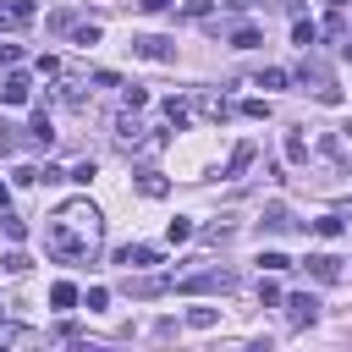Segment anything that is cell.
<instances>
[{"label":"cell","mask_w":352,"mask_h":352,"mask_svg":"<svg viewBox=\"0 0 352 352\" xmlns=\"http://www.w3.org/2000/svg\"><path fill=\"white\" fill-rule=\"evenodd\" d=\"M99 236H104V220H99V209H94L88 198H72V204H60V209L44 220V248H50L60 264L94 258V253H99Z\"/></svg>","instance_id":"obj_1"},{"label":"cell","mask_w":352,"mask_h":352,"mask_svg":"<svg viewBox=\"0 0 352 352\" xmlns=\"http://www.w3.org/2000/svg\"><path fill=\"white\" fill-rule=\"evenodd\" d=\"M314 319H319V297H314V292H292V297H286V324L302 330V324H314Z\"/></svg>","instance_id":"obj_2"},{"label":"cell","mask_w":352,"mask_h":352,"mask_svg":"<svg viewBox=\"0 0 352 352\" xmlns=\"http://www.w3.org/2000/svg\"><path fill=\"white\" fill-rule=\"evenodd\" d=\"M176 286L182 292H231V270H198V275H182Z\"/></svg>","instance_id":"obj_3"},{"label":"cell","mask_w":352,"mask_h":352,"mask_svg":"<svg viewBox=\"0 0 352 352\" xmlns=\"http://www.w3.org/2000/svg\"><path fill=\"white\" fill-rule=\"evenodd\" d=\"M132 55H143V60H160V66H170V60H176V44H170V38H154V33H148V38H132Z\"/></svg>","instance_id":"obj_4"},{"label":"cell","mask_w":352,"mask_h":352,"mask_svg":"<svg viewBox=\"0 0 352 352\" xmlns=\"http://www.w3.org/2000/svg\"><path fill=\"white\" fill-rule=\"evenodd\" d=\"M302 270H308L314 280H341V258H336V253H308Z\"/></svg>","instance_id":"obj_5"},{"label":"cell","mask_w":352,"mask_h":352,"mask_svg":"<svg viewBox=\"0 0 352 352\" xmlns=\"http://www.w3.org/2000/svg\"><path fill=\"white\" fill-rule=\"evenodd\" d=\"M33 22V0H11V6H0V33H16V28H28Z\"/></svg>","instance_id":"obj_6"},{"label":"cell","mask_w":352,"mask_h":352,"mask_svg":"<svg viewBox=\"0 0 352 352\" xmlns=\"http://www.w3.org/2000/svg\"><path fill=\"white\" fill-rule=\"evenodd\" d=\"M126 270H148V264H160V248H148V242H132V248H121L116 253Z\"/></svg>","instance_id":"obj_7"},{"label":"cell","mask_w":352,"mask_h":352,"mask_svg":"<svg viewBox=\"0 0 352 352\" xmlns=\"http://www.w3.org/2000/svg\"><path fill=\"white\" fill-rule=\"evenodd\" d=\"M28 94H33V82H28L22 72H11V77L0 82V104H28Z\"/></svg>","instance_id":"obj_8"},{"label":"cell","mask_w":352,"mask_h":352,"mask_svg":"<svg viewBox=\"0 0 352 352\" xmlns=\"http://www.w3.org/2000/svg\"><path fill=\"white\" fill-rule=\"evenodd\" d=\"M28 143H33V148H50V143H55V126H50V116H44V110L33 116V126H28Z\"/></svg>","instance_id":"obj_9"},{"label":"cell","mask_w":352,"mask_h":352,"mask_svg":"<svg viewBox=\"0 0 352 352\" xmlns=\"http://www.w3.org/2000/svg\"><path fill=\"white\" fill-rule=\"evenodd\" d=\"M138 192H143V198H165V192H170V182H165L160 170H138Z\"/></svg>","instance_id":"obj_10"},{"label":"cell","mask_w":352,"mask_h":352,"mask_svg":"<svg viewBox=\"0 0 352 352\" xmlns=\"http://www.w3.org/2000/svg\"><path fill=\"white\" fill-rule=\"evenodd\" d=\"M292 44H297V50H314V44H319V22L297 16V28H292Z\"/></svg>","instance_id":"obj_11"},{"label":"cell","mask_w":352,"mask_h":352,"mask_svg":"<svg viewBox=\"0 0 352 352\" xmlns=\"http://www.w3.org/2000/svg\"><path fill=\"white\" fill-rule=\"evenodd\" d=\"M50 302H55V308H77V302H82V292H77L72 280H55V286H50Z\"/></svg>","instance_id":"obj_12"},{"label":"cell","mask_w":352,"mask_h":352,"mask_svg":"<svg viewBox=\"0 0 352 352\" xmlns=\"http://www.w3.org/2000/svg\"><path fill=\"white\" fill-rule=\"evenodd\" d=\"M253 44H264V33H258L253 22H242V28H231V50H253Z\"/></svg>","instance_id":"obj_13"},{"label":"cell","mask_w":352,"mask_h":352,"mask_svg":"<svg viewBox=\"0 0 352 352\" xmlns=\"http://www.w3.org/2000/svg\"><path fill=\"white\" fill-rule=\"evenodd\" d=\"M248 165H253V143H236V148H231V160H226V176H242Z\"/></svg>","instance_id":"obj_14"},{"label":"cell","mask_w":352,"mask_h":352,"mask_svg":"<svg viewBox=\"0 0 352 352\" xmlns=\"http://www.w3.org/2000/svg\"><path fill=\"white\" fill-rule=\"evenodd\" d=\"M187 324H192V330H214V324H220V308H204V302H198V308H187Z\"/></svg>","instance_id":"obj_15"},{"label":"cell","mask_w":352,"mask_h":352,"mask_svg":"<svg viewBox=\"0 0 352 352\" xmlns=\"http://www.w3.org/2000/svg\"><path fill=\"white\" fill-rule=\"evenodd\" d=\"M341 231H346V226H341V214H319V220H314V236H324V242H336Z\"/></svg>","instance_id":"obj_16"},{"label":"cell","mask_w":352,"mask_h":352,"mask_svg":"<svg viewBox=\"0 0 352 352\" xmlns=\"http://www.w3.org/2000/svg\"><path fill=\"white\" fill-rule=\"evenodd\" d=\"M258 270H264V275H275V270H292V258H286L280 248H264V253H258Z\"/></svg>","instance_id":"obj_17"},{"label":"cell","mask_w":352,"mask_h":352,"mask_svg":"<svg viewBox=\"0 0 352 352\" xmlns=\"http://www.w3.org/2000/svg\"><path fill=\"white\" fill-rule=\"evenodd\" d=\"M72 44H99V22H72Z\"/></svg>","instance_id":"obj_18"},{"label":"cell","mask_w":352,"mask_h":352,"mask_svg":"<svg viewBox=\"0 0 352 352\" xmlns=\"http://www.w3.org/2000/svg\"><path fill=\"white\" fill-rule=\"evenodd\" d=\"M286 226H292L286 204H270V209H264V231H286Z\"/></svg>","instance_id":"obj_19"},{"label":"cell","mask_w":352,"mask_h":352,"mask_svg":"<svg viewBox=\"0 0 352 352\" xmlns=\"http://www.w3.org/2000/svg\"><path fill=\"white\" fill-rule=\"evenodd\" d=\"M192 231H198V226H192L187 214H176V220L165 226V236H170V242H192Z\"/></svg>","instance_id":"obj_20"},{"label":"cell","mask_w":352,"mask_h":352,"mask_svg":"<svg viewBox=\"0 0 352 352\" xmlns=\"http://www.w3.org/2000/svg\"><path fill=\"white\" fill-rule=\"evenodd\" d=\"M198 110H204L209 121H226V116H231V110H226V99H214V94H204V99H198Z\"/></svg>","instance_id":"obj_21"},{"label":"cell","mask_w":352,"mask_h":352,"mask_svg":"<svg viewBox=\"0 0 352 352\" xmlns=\"http://www.w3.org/2000/svg\"><path fill=\"white\" fill-rule=\"evenodd\" d=\"M165 126H176V132L187 126V104L182 99H165Z\"/></svg>","instance_id":"obj_22"},{"label":"cell","mask_w":352,"mask_h":352,"mask_svg":"<svg viewBox=\"0 0 352 352\" xmlns=\"http://www.w3.org/2000/svg\"><path fill=\"white\" fill-rule=\"evenodd\" d=\"M0 231H6L11 242H22V236H28V220H16V214H6V209H0Z\"/></svg>","instance_id":"obj_23"},{"label":"cell","mask_w":352,"mask_h":352,"mask_svg":"<svg viewBox=\"0 0 352 352\" xmlns=\"http://www.w3.org/2000/svg\"><path fill=\"white\" fill-rule=\"evenodd\" d=\"M0 270H6V275H28V270H33V258H28V253H6V258H0Z\"/></svg>","instance_id":"obj_24"},{"label":"cell","mask_w":352,"mask_h":352,"mask_svg":"<svg viewBox=\"0 0 352 352\" xmlns=\"http://www.w3.org/2000/svg\"><path fill=\"white\" fill-rule=\"evenodd\" d=\"M286 160H308V138L302 132H286Z\"/></svg>","instance_id":"obj_25"},{"label":"cell","mask_w":352,"mask_h":352,"mask_svg":"<svg viewBox=\"0 0 352 352\" xmlns=\"http://www.w3.org/2000/svg\"><path fill=\"white\" fill-rule=\"evenodd\" d=\"M104 302H110V292H104V286H88V292H82V308H88V314H99Z\"/></svg>","instance_id":"obj_26"},{"label":"cell","mask_w":352,"mask_h":352,"mask_svg":"<svg viewBox=\"0 0 352 352\" xmlns=\"http://www.w3.org/2000/svg\"><path fill=\"white\" fill-rule=\"evenodd\" d=\"M258 88H286V72H280V66H264V72H258Z\"/></svg>","instance_id":"obj_27"},{"label":"cell","mask_w":352,"mask_h":352,"mask_svg":"<svg viewBox=\"0 0 352 352\" xmlns=\"http://www.w3.org/2000/svg\"><path fill=\"white\" fill-rule=\"evenodd\" d=\"M242 116H248V121H264V116H270V99H242Z\"/></svg>","instance_id":"obj_28"},{"label":"cell","mask_w":352,"mask_h":352,"mask_svg":"<svg viewBox=\"0 0 352 352\" xmlns=\"http://www.w3.org/2000/svg\"><path fill=\"white\" fill-rule=\"evenodd\" d=\"M60 99H66L72 110H82V82H60Z\"/></svg>","instance_id":"obj_29"},{"label":"cell","mask_w":352,"mask_h":352,"mask_svg":"<svg viewBox=\"0 0 352 352\" xmlns=\"http://www.w3.org/2000/svg\"><path fill=\"white\" fill-rule=\"evenodd\" d=\"M94 170H99V165H94V160H82V165H72V170H66V182H94Z\"/></svg>","instance_id":"obj_30"},{"label":"cell","mask_w":352,"mask_h":352,"mask_svg":"<svg viewBox=\"0 0 352 352\" xmlns=\"http://www.w3.org/2000/svg\"><path fill=\"white\" fill-rule=\"evenodd\" d=\"M258 302L275 308V302H280V286H275V280H258Z\"/></svg>","instance_id":"obj_31"},{"label":"cell","mask_w":352,"mask_h":352,"mask_svg":"<svg viewBox=\"0 0 352 352\" xmlns=\"http://www.w3.org/2000/svg\"><path fill=\"white\" fill-rule=\"evenodd\" d=\"M182 11H187V16H209V11H214V0H182Z\"/></svg>","instance_id":"obj_32"},{"label":"cell","mask_w":352,"mask_h":352,"mask_svg":"<svg viewBox=\"0 0 352 352\" xmlns=\"http://www.w3.org/2000/svg\"><path fill=\"white\" fill-rule=\"evenodd\" d=\"M11 182H16V187H33V182H38V170H33V165H16V176H11Z\"/></svg>","instance_id":"obj_33"},{"label":"cell","mask_w":352,"mask_h":352,"mask_svg":"<svg viewBox=\"0 0 352 352\" xmlns=\"http://www.w3.org/2000/svg\"><path fill=\"white\" fill-rule=\"evenodd\" d=\"M16 55H22L16 44H0V66H16Z\"/></svg>","instance_id":"obj_34"},{"label":"cell","mask_w":352,"mask_h":352,"mask_svg":"<svg viewBox=\"0 0 352 352\" xmlns=\"http://www.w3.org/2000/svg\"><path fill=\"white\" fill-rule=\"evenodd\" d=\"M138 6H143V11H165L170 0H138Z\"/></svg>","instance_id":"obj_35"},{"label":"cell","mask_w":352,"mask_h":352,"mask_svg":"<svg viewBox=\"0 0 352 352\" xmlns=\"http://www.w3.org/2000/svg\"><path fill=\"white\" fill-rule=\"evenodd\" d=\"M341 60H352V33H346V38H341Z\"/></svg>","instance_id":"obj_36"},{"label":"cell","mask_w":352,"mask_h":352,"mask_svg":"<svg viewBox=\"0 0 352 352\" xmlns=\"http://www.w3.org/2000/svg\"><path fill=\"white\" fill-rule=\"evenodd\" d=\"M6 204H11V192H6V182H0V209H6Z\"/></svg>","instance_id":"obj_37"},{"label":"cell","mask_w":352,"mask_h":352,"mask_svg":"<svg viewBox=\"0 0 352 352\" xmlns=\"http://www.w3.org/2000/svg\"><path fill=\"white\" fill-rule=\"evenodd\" d=\"M330 6H336V11H341V6H352V0H330Z\"/></svg>","instance_id":"obj_38"},{"label":"cell","mask_w":352,"mask_h":352,"mask_svg":"<svg viewBox=\"0 0 352 352\" xmlns=\"http://www.w3.org/2000/svg\"><path fill=\"white\" fill-rule=\"evenodd\" d=\"M0 324H6V308H0Z\"/></svg>","instance_id":"obj_39"},{"label":"cell","mask_w":352,"mask_h":352,"mask_svg":"<svg viewBox=\"0 0 352 352\" xmlns=\"http://www.w3.org/2000/svg\"><path fill=\"white\" fill-rule=\"evenodd\" d=\"M231 6H248V0H231Z\"/></svg>","instance_id":"obj_40"}]
</instances>
